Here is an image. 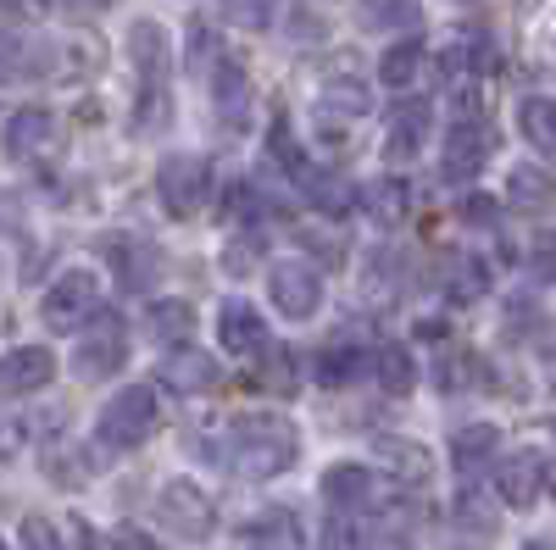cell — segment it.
<instances>
[{"label": "cell", "mask_w": 556, "mask_h": 550, "mask_svg": "<svg viewBox=\"0 0 556 550\" xmlns=\"http://www.w3.org/2000/svg\"><path fill=\"white\" fill-rule=\"evenodd\" d=\"M301 456V439L285 418H267V411H245V418L228 423V468L245 478H278L290 473Z\"/></svg>", "instance_id": "obj_1"}, {"label": "cell", "mask_w": 556, "mask_h": 550, "mask_svg": "<svg viewBox=\"0 0 556 550\" xmlns=\"http://www.w3.org/2000/svg\"><path fill=\"white\" fill-rule=\"evenodd\" d=\"M151 423H156V389L151 384H128L123 395L106 400L101 423H96V439L106 450H134L151 439Z\"/></svg>", "instance_id": "obj_2"}, {"label": "cell", "mask_w": 556, "mask_h": 550, "mask_svg": "<svg viewBox=\"0 0 556 550\" xmlns=\"http://www.w3.org/2000/svg\"><path fill=\"white\" fill-rule=\"evenodd\" d=\"M156 195L173 217H195L212 195V167L206 156H167L162 172H156Z\"/></svg>", "instance_id": "obj_3"}, {"label": "cell", "mask_w": 556, "mask_h": 550, "mask_svg": "<svg viewBox=\"0 0 556 550\" xmlns=\"http://www.w3.org/2000/svg\"><path fill=\"white\" fill-rule=\"evenodd\" d=\"M96 306H101V279H96V272H84V267H73V272H62V279L51 284L39 317H45V329L67 334V329H78Z\"/></svg>", "instance_id": "obj_4"}, {"label": "cell", "mask_w": 556, "mask_h": 550, "mask_svg": "<svg viewBox=\"0 0 556 550\" xmlns=\"http://www.w3.org/2000/svg\"><path fill=\"white\" fill-rule=\"evenodd\" d=\"M156 517H162V528H167V534H178V539H206V534L217 528L212 495H206L201 484H190V478H178V484H167V489H162Z\"/></svg>", "instance_id": "obj_5"}, {"label": "cell", "mask_w": 556, "mask_h": 550, "mask_svg": "<svg viewBox=\"0 0 556 550\" xmlns=\"http://www.w3.org/2000/svg\"><path fill=\"white\" fill-rule=\"evenodd\" d=\"M267 290H273V306H278V317H312L317 311V300H323V284H317V272L312 267H301V261H278L273 272H267Z\"/></svg>", "instance_id": "obj_6"}, {"label": "cell", "mask_w": 556, "mask_h": 550, "mask_svg": "<svg viewBox=\"0 0 556 550\" xmlns=\"http://www.w3.org/2000/svg\"><path fill=\"white\" fill-rule=\"evenodd\" d=\"M123 361H128V329L112 311H101V329L78 345V373L84 379H112V373H123Z\"/></svg>", "instance_id": "obj_7"}, {"label": "cell", "mask_w": 556, "mask_h": 550, "mask_svg": "<svg viewBox=\"0 0 556 550\" xmlns=\"http://www.w3.org/2000/svg\"><path fill=\"white\" fill-rule=\"evenodd\" d=\"M490 151H495L490 128H484V123H473V117H462V123L451 128V140H445V178H451V183L479 178V172H484V162H490Z\"/></svg>", "instance_id": "obj_8"}, {"label": "cell", "mask_w": 556, "mask_h": 550, "mask_svg": "<svg viewBox=\"0 0 556 550\" xmlns=\"http://www.w3.org/2000/svg\"><path fill=\"white\" fill-rule=\"evenodd\" d=\"M495 489L506 507H534V495L545 489V456L540 450H513L495 468Z\"/></svg>", "instance_id": "obj_9"}, {"label": "cell", "mask_w": 556, "mask_h": 550, "mask_svg": "<svg viewBox=\"0 0 556 550\" xmlns=\"http://www.w3.org/2000/svg\"><path fill=\"white\" fill-rule=\"evenodd\" d=\"M217 340H223V350L228 356H240V361H256L262 350H267V323L245 306V300H228L223 306V317H217Z\"/></svg>", "instance_id": "obj_10"}, {"label": "cell", "mask_w": 556, "mask_h": 550, "mask_svg": "<svg viewBox=\"0 0 556 550\" xmlns=\"http://www.w3.org/2000/svg\"><path fill=\"white\" fill-rule=\"evenodd\" d=\"M56 379V356L45 345H23L0 361V395H34Z\"/></svg>", "instance_id": "obj_11"}, {"label": "cell", "mask_w": 556, "mask_h": 550, "mask_svg": "<svg viewBox=\"0 0 556 550\" xmlns=\"http://www.w3.org/2000/svg\"><path fill=\"white\" fill-rule=\"evenodd\" d=\"M162 384H173V389H184V395H212V389H223V367H217L206 350L184 345V350H173V356L162 361Z\"/></svg>", "instance_id": "obj_12"}, {"label": "cell", "mask_w": 556, "mask_h": 550, "mask_svg": "<svg viewBox=\"0 0 556 550\" xmlns=\"http://www.w3.org/2000/svg\"><path fill=\"white\" fill-rule=\"evenodd\" d=\"M367 373V345L362 340H329L317 350V384L323 389H345V384H356Z\"/></svg>", "instance_id": "obj_13"}, {"label": "cell", "mask_w": 556, "mask_h": 550, "mask_svg": "<svg viewBox=\"0 0 556 550\" xmlns=\"http://www.w3.org/2000/svg\"><path fill=\"white\" fill-rule=\"evenodd\" d=\"M356 117H367V89L351 84V78L323 84V95H317V123H323V128H334V133H345Z\"/></svg>", "instance_id": "obj_14"}, {"label": "cell", "mask_w": 556, "mask_h": 550, "mask_svg": "<svg viewBox=\"0 0 556 550\" xmlns=\"http://www.w3.org/2000/svg\"><path fill=\"white\" fill-rule=\"evenodd\" d=\"M51 140H56V117L45 106H23L7 117V151L12 156H39Z\"/></svg>", "instance_id": "obj_15"}, {"label": "cell", "mask_w": 556, "mask_h": 550, "mask_svg": "<svg viewBox=\"0 0 556 550\" xmlns=\"http://www.w3.org/2000/svg\"><path fill=\"white\" fill-rule=\"evenodd\" d=\"M106 261L123 272V284L128 290H146V284H156V272H162V256H156V245H139V240H106Z\"/></svg>", "instance_id": "obj_16"}, {"label": "cell", "mask_w": 556, "mask_h": 550, "mask_svg": "<svg viewBox=\"0 0 556 550\" xmlns=\"http://www.w3.org/2000/svg\"><path fill=\"white\" fill-rule=\"evenodd\" d=\"M295 190H301L317 212H329V217H345V212L356 206V190H351V183H345L340 172H329V167H306Z\"/></svg>", "instance_id": "obj_17"}, {"label": "cell", "mask_w": 556, "mask_h": 550, "mask_svg": "<svg viewBox=\"0 0 556 550\" xmlns=\"http://www.w3.org/2000/svg\"><path fill=\"white\" fill-rule=\"evenodd\" d=\"M495 450H501V429L468 423V429H456V439H451V462H456V473H484Z\"/></svg>", "instance_id": "obj_18"}, {"label": "cell", "mask_w": 556, "mask_h": 550, "mask_svg": "<svg viewBox=\"0 0 556 550\" xmlns=\"http://www.w3.org/2000/svg\"><path fill=\"white\" fill-rule=\"evenodd\" d=\"M362 206H367V217H374L379 228H395V222L412 217V183L406 178H379L374 190L362 195Z\"/></svg>", "instance_id": "obj_19"}, {"label": "cell", "mask_w": 556, "mask_h": 550, "mask_svg": "<svg viewBox=\"0 0 556 550\" xmlns=\"http://www.w3.org/2000/svg\"><path fill=\"white\" fill-rule=\"evenodd\" d=\"M518 128H523V140H529L545 162H556V101L529 95V101L518 106Z\"/></svg>", "instance_id": "obj_20"}, {"label": "cell", "mask_w": 556, "mask_h": 550, "mask_svg": "<svg viewBox=\"0 0 556 550\" xmlns=\"http://www.w3.org/2000/svg\"><path fill=\"white\" fill-rule=\"evenodd\" d=\"M374 495V473L367 468H356V462H340V468H329L323 473V500H329V507H362V500Z\"/></svg>", "instance_id": "obj_21"}, {"label": "cell", "mask_w": 556, "mask_h": 550, "mask_svg": "<svg viewBox=\"0 0 556 550\" xmlns=\"http://www.w3.org/2000/svg\"><path fill=\"white\" fill-rule=\"evenodd\" d=\"M245 539L251 545H267V550H301V523H295V512H256L251 523H245Z\"/></svg>", "instance_id": "obj_22"}, {"label": "cell", "mask_w": 556, "mask_h": 550, "mask_svg": "<svg viewBox=\"0 0 556 550\" xmlns=\"http://www.w3.org/2000/svg\"><path fill=\"white\" fill-rule=\"evenodd\" d=\"M251 384H256V389H267V395H295V389H301V384H295V350L267 345V350L256 356Z\"/></svg>", "instance_id": "obj_23"}, {"label": "cell", "mask_w": 556, "mask_h": 550, "mask_svg": "<svg viewBox=\"0 0 556 550\" xmlns=\"http://www.w3.org/2000/svg\"><path fill=\"white\" fill-rule=\"evenodd\" d=\"M424 140H429V106L412 101V106H401L395 123H390V156L406 162V156H417V145H424Z\"/></svg>", "instance_id": "obj_24"}, {"label": "cell", "mask_w": 556, "mask_h": 550, "mask_svg": "<svg viewBox=\"0 0 556 550\" xmlns=\"http://www.w3.org/2000/svg\"><path fill=\"white\" fill-rule=\"evenodd\" d=\"M146 329H151L156 340H190V329H195V311H190V300H151V311H146Z\"/></svg>", "instance_id": "obj_25"}, {"label": "cell", "mask_w": 556, "mask_h": 550, "mask_svg": "<svg viewBox=\"0 0 556 550\" xmlns=\"http://www.w3.org/2000/svg\"><path fill=\"white\" fill-rule=\"evenodd\" d=\"M417 73H424V44H417V39H401V44H390V51H384V62H379V78H384L390 89H406Z\"/></svg>", "instance_id": "obj_26"}, {"label": "cell", "mask_w": 556, "mask_h": 550, "mask_svg": "<svg viewBox=\"0 0 556 550\" xmlns=\"http://www.w3.org/2000/svg\"><path fill=\"white\" fill-rule=\"evenodd\" d=\"M374 367H379V384H384L390 395H406V389L417 384V367H412V350H406V345H384V350L374 356Z\"/></svg>", "instance_id": "obj_27"}, {"label": "cell", "mask_w": 556, "mask_h": 550, "mask_svg": "<svg viewBox=\"0 0 556 550\" xmlns=\"http://www.w3.org/2000/svg\"><path fill=\"white\" fill-rule=\"evenodd\" d=\"M445 290H451V300H479L484 290H490V267L479 261V256H456V267H451V279H445Z\"/></svg>", "instance_id": "obj_28"}, {"label": "cell", "mask_w": 556, "mask_h": 550, "mask_svg": "<svg viewBox=\"0 0 556 550\" xmlns=\"http://www.w3.org/2000/svg\"><path fill=\"white\" fill-rule=\"evenodd\" d=\"M267 151H273V162H278V167H285V178H290V183H301V172L312 167V162L301 156V145H295V133H290V123H285V117H278V123L267 128Z\"/></svg>", "instance_id": "obj_29"}, {"label": "cell", "mask_w": 556, "mask_h": 550, "mask_svg": "<svg viewBox=\"0 0 556 550\" xmlns=\"http://www.w3.org/2000/svg\"><path fill=\"white\" fill-rule=\"evenodd\" d=\"M513 201H518V212H545L556 201V183L545 172H534V167H518L513 172Z\"/></svg>", "instance_id": "obj_30"}, {"label": "cell", "mask_w": 556, "mask_h": 550, "mask_svg": "<svg viewBox=\"0 0 556 550\" xmlns=\"http://www.w3.org/2000/svg\"><path fill=\"white\" fill-rule=\"evenodd\" d=\"M223 12H228V23H240V28H267L273 12H278V0H223Z\"/></svg>", "instance_id": "obj_31"}, {"label": "cell", "mask_w": 556, "mask_h": 550, "mask_svg": "<svg viewBox=\"0 0 556 550\" xmlns=\"http://www.w3.org/2000/svg\"><path fill=\"white\" fill-rule=\"evenodd\" d=\"M23 73H28V44L12 28H0V78H23Z\"/></svg>", "instance_id": "obj_32"}, {"label": "cell", "mask_w": 556, "mask_h": 550, "mask_svg": "<svg viewBox=\"0 0 556 550\" xmlns=\"http://www.w3.org/2000/svg\"><path fill=\"white\" fill-rule=\"evenodd\" d=\"M217 106H223V112H228V106H235V112L245 106V73H240L235 62L217 67Z\"/></svg>", "instance_id": "obj_33"}, {"label": "cell", "mask_w": 556, "mask_h": 550, "mask_svg": "<svg viewBox=\"0 0 556 550\" xmlns=\"http://www.w3.org/2000/svg\"><path fill=\"white\" fill-rule=\"evenodd\" d=\"M262 217V195L251 183H228V222H256Z\"/></svg>", "instance_id": "obj_34"}, {"label": "cell", "mask_w": 556, "mask_h": 550, "mask_svg": "<svg viewBox=\"0 0 556 550\" xmlns=\"http://www.w3.org/2000/svg\"><path fill=\"white\" fill-rule=\"evenodd\" d=\"M456 217L473 222V228H495V222H501V206H495L490 195H468V201L456 206Z\"/></svg>", "instance_id": "obj_35"}, {"label": "cell", "mask_w": 556, "mask_h": 550, "mask_svg": "<svg viewBox=\"0 0 556 550\" xmlns=\"http://www.w3.org/2000/svg\"><path fill=\"white\" fill-rule=\"evenodd\" d=\"M23 550H62V534L45 523V517H28L23 523Z\"/></svg>", "instance_id": "obj_36"}, {"label": "cell", "mask_w": 556, "mask_h": 550, "mask_svg": "<svg viewBox=\"0 0 556 550\" xmlns=\"http://www.w3.org/2000/svg\"><path fill=\"white\" fill-rule=\"evenodd\" d=\"M106 550H162L146 528H117L112 539H106Z\"/></svg>", "instance_id": "obj_37"}, {"label": "cell", "mask_w": 556, "mask_h": 550, "mask_svg": "<svg viewBox=\"0 0 556 550\" xmlns=\"http://www.w3.org/2000/svg\"><path fill=\"white\" fill-rule=\"evenodd\" d=\"M251 261H256V240H240V245H228V256H223V267L235 272V279H240V272H251Z\"/></svg>", "instance_id": "obj_38"}, {"label": "cell", "mask_w": 556, "mask_h": 550, "mask_svg": "<svg viewBox=\"0 0 556 550\" xmlns=\"http://www.w3.org/2000/svg\"><path fill=\"white\" fill-rule=\"evenodd\" d=\"M534 267L545 272V279H556V234H540L534 240Z\"/></svg>", "instance_id": "obj_39"}, {"label": "cell", "mask_w": 556, "mask_h": 550, "mask_svg": "<svg viewBox=\"0 0 556 550\" xmlns=\"http://www.w3.org/2000/svg\"><path fill=\"white\" fill-rule=\"evenodd\" d=\"M39 7H62V12H101L112 0H39Z\"/></svg>", "instance_id": "obj_40"}, {"label": "cell", "mask_w": 556, "mask_h": 550, "mask_svg": "<svg viewBox=\"0 0 556 550\" xmlns=\"http://www.w3.org/2000/svg\"><path fill=\"white\" fill-rule=\"evenodd\" d=\"M23 222V212H17V195H7L0 190V228H17Z\"/></svg>", "instance_id": "obj_41"}, {"label": "cell", "mask_w": 556, "mask_h": 550, "mask_svg": "<svg viewBox=\"0 0 556 550\" xmlns=\"http://www.w3.org/2000/svg\"><path fill=\"white\" fill-rule=\"evenodd\" d=\"M529 550H556V545H545V539H534V545H529Z\"/></svg>", "instance_id": "obj_42"}, {"label": "cell", "mask_w": 556, "mask_h": 550, "mask_svg": "<svg viewBox=\"0 0 556 550\" xmlns=\"http://www.w3.org/2000/svg\"><path fill=\"white\" fill-rule=\"evenodd\" d=\"M0 7H28V0H0Z\"/></svg>", "instance_id": "obj_43"}, {"label": "cell", "mask_w": 556, "mask_h": 550, "mask_svg": "<svg viewBox=\"0 0 556 550\" xmlns=\"http://www.w3.org/2000/svg\"><path fill=\"white\" fill-rule=\"evenodd\" d=\"M551 489H556V473H551Z\"/></svg>", "instance_id": "obj_44"}, {"label": "cell", "mask_w": 556, "mask_h": 550, "mask_svg": "<svg viewBox=\"0 0 556 550\" xmlns=\"http://www.w3.org/2000/svg\"><path fill=\"white\" fill-rule=\"evenodd\" d=\"M0 450H7V445H0Z\"/></svg>", "instance_id": "obj_45"}, {"label": "cell", "mask_w": 556, "mask_h": 550, "mask_svg": "<svg viewBox=\"0 0 556 550\" xmlns=\"http://www.w3.org/2000/svg\"><path fill=\"white\" fill-rule=\"evenodd\" d=\"M0 550H7V545H0Z\"/></svg>", "instance_id": "obj_46"}]
</instances>
